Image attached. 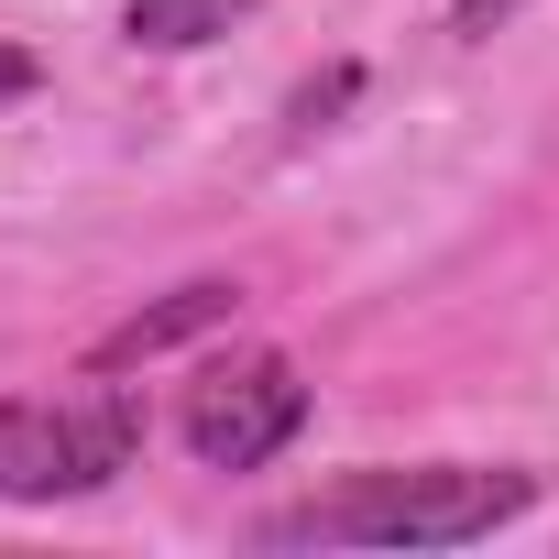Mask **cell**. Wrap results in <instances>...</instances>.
Segmentation results:
<instances>
[{"instance_id":"cell-1","label":"cell","mask_w":559,"mask_h":559,"mask_svg":"<svg viewBox=\"0 0 559 559\" xmlns=\"http://www.w3.org/2000/svg\"><path fill=\"white\" fill-rule=\"evenodd\" d=\"M537 504V472H461V461H428V472H341L330 493L263 515L274 548H472L493 526H515Z\"/></svg>"},{"instance_id":"cell-2","label":"cell","mask_w":559,"mask_h":559,"mask_svg":"<svg viewBox=\"0 0 559 559\" xmlns=\"http://www.w3.org/2000/svg\"><path fill=\"white\" fill-rule=\"evenodd\" d=\"M132 450H143V417H132V395L110 373H88L78 406H23V395L0 406V493H12V504L99 493V483L132 472Z\"/></svg>"},{"instance_id":"cell-3","label":"cell","mask_w":559,"mask_h":559,"mask_svg":"<svg viewBox=\"0 0 559 559\" xmlns=\"http://www.w3.org/2000/svg\"><path fill=\"white\" fill-rule=\"evenodd\" d=\"M176 428H187V450H198L209 472H263L274 450H286V439L308 428V373H297L286 352H241V362H209V373L187 384Z\"/></svg>"},{"instance_id":"cell-4","label":"cell","mask_w":559,"mask_h":559,"mask_svg":"<svg viewBox=\"0 0 559 559\" xmlns=\"http://www.w3.org/2000/svg\"><path fill=\"white\" fill-rule=\"evenodd\" d=\"M230 319H241V286H230V274H198V286H176V297L132 308L121 330H99V341H88V373L165 362V352H187V341H209V330H230Z\"/></svg>"},{"instance_id":"cell-5","label":"cell","mask_w":559,"mask_h":559,"mask_svg":"<svg viewBox=\"0 0 559 559\" xmlns=\"http://www.w3.org/2000/svg\"><path fill=\"white\" fill-rule=\"evenodd\" d=\"M230 23H252V0H132V12H121V45H143V56H198V45H219Z\"/></svg>"},{"instance_id":"cell-6","label":"cell","mask_w":559,"mask_h":559,"mask_svg":"<svg viewBox=\"0 0 559 559\" xmlns=\"http://www.w3.org/2000/svg\"><path fill=\"white\" fill-rule=\"evenodd\" d=\"M352 88H362V67H330V78H308V88H297V110H286V121H297V132H319Z\"/></svg>"},{"instance_id":"cell-7","label":"cell","mask_w":559,"mask_h":559,"mask_svg":"<svg viewBox=\"0 0 559 559\" xmlns=\"http://www.w3.org/2000/svg\"><path fill=\"white\" fill-rule=\"evenodd\" d=\"M515 12H537V0H450V34H461V45H493Z\"/></svg>"},{"instance_id":"cell-8","label":"cell","mask_w":559,"mask_h":559,"mask_svg":"<svg viewBox=\"0 0 559 559\" xmlns=\"http://www.w3.org/2000/svg\"><path fill=\"white\" fill-rule=\"evenodd\" d=\"M34 78H45V67H34V56H23V45H0V99H23V88H34Z\"/></svg>"}]
</instances>
